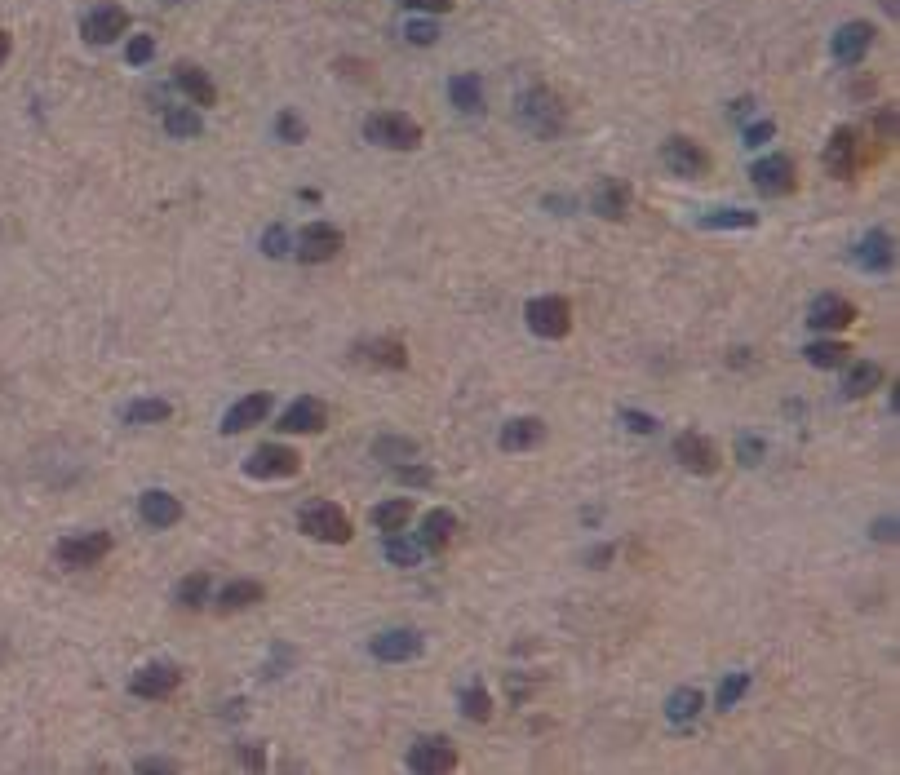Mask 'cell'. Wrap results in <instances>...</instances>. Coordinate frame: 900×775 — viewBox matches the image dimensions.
Masks as SVG:
<instances>
[{
  "mask_svg": "<svg viewBox=\"0 0 900 775\" xmlns=\"http://www.w3.org/2000/svg\"><path fill=\"white\" fill-rule=\"evenodd\" d=\"M515 111H519V124H524L533 138H559V133L568 129L564 98H559L555 89H546V85H533V89L519 93Z\"/></svg>",
  "mask_w": 900,
  "mask_h": 775,
  "instance_id": "6da1fadb",
  "label": "cell"
},
{
  "mask_svg": "<svg viewBox=\"0 0 900 775\" xmlns=\"http://www.w3.org/2000/svg\"><path fill=\"white\" fill-rule=\"evenodd\" d=\"M364 142L382 151H417L422 147V124L404 111H377L364 120Z\"/></svg>",
  "mask_w": 900,
  "mask_h": 775,
  "instance_id": "7a4b0ae2",
  "label": "cell"
},
{
  "mask_svg": "<svg viewBox=\"0 0 900 775\" xmlns=\"http://www.w3.org/2000/svg\"><path fill=\"white\" fill-rule=\"evenodd\" d=\"M298 527H302V536H311V541H324V545H346L355 536V527H351V519H346V510H342V505H333V501L302 505Z\"/></svg>",
  "mask_w": 900,
  "mask_h": 775,
  "instance_id": "3957f363",
  "label": "cell"
},
{
  "mask_svg": "<svg viewBox=\"0 0 900 775\" xmlns=\"http://www.w3.org/2000/svg\"><path fill=\"white\" fill-rule=\"evenodd\" d=\"M524 319H528V328L546 341H564L572 333V306H568V297H559V293L533 297V302L524 306Z\"/></svg>",
  "mask_w": 900,
  "mask_h": 775,
  "instance_id": "277c9868",
  "label": "cell"
},
{
  "mask_svg": "<svg viewBox=\"0 0 900 775\" xmlns=\"http://www.w3.org/2000/svg\"><path fill=\"white\" fill-rule=\"evenodd\" d=\"M368 651H373V660H382V665H404V660L422 656L426 638H422V629H413V625H395V629H382V634L368 638Z\"/></svg>",
  "mask_w": 900,
  "mask_h": 775,
  "instance_id": "5b68a950",
  "label": "cell"
},
{
  "mask_svg": "<svg viewBox=\"0 0 900 775\" xmlns=\"http://www.w3.org/2000/svg\"><path fill=\"white\" fill-rule=\"evenodd\" d=\"M342 244H346V235L337 231V226L311 222V226H302V231L293 235V257L306 262V266H320V262H333V257L342 253Z\"/></svg>",
  "mask_w": 900,
  "mask_h": 775,
  "instance_id": "8992f818",
  "label": "cell"
},
{
  "mask_svg": "<svg viewBox=\"0 0 900 775\" xmlns=\"http://www.w3.org/2000/svg\"><path fill=\"white\" fill-rule=\"evenodd\" d=\"M244 474H249V479H293V474H302V457L289 443H262V448H253V457L244 461Z\"/></svg>",
  "mask_w": 900,
  "mask_h": 775,
  "instance_id": "52a82bcc",
  "label": "cell"
},
{
  "mask_svg": "<svg viewBox=\"0 0 900 775\" xmlns=\"http://www.w3.org/2000/svg\"><path fill=\"white\" fill-rule=\"evenodd\" d=\"M661 164H666L674 178L697 182V178L710 173V151H705L701 142H692V138H670L666 147H661Z\"/></svg>",
  "mask_w": 900,
  "mask_h": 775,
  "instance_id": "ba28073f",
  "label": "cell"
},
{
  "mask_svg": "<svg viewBox=\"0 0 900 775\" xmlns=\"http://www.w3.org/2000/svg\"><path fill=\"white\" fill-rule=\"evenodd\" d=\"M408 771L417 775H448L457 771V744L444 736H426L408 749Z\"/></svg>",
  "mask_w": 900,
  "mask_h": 775,
  "instance_id": "9c48e42d",
  "label": "cell"
},
{
  "mask_svg": "<svg viewBox=\"0 0 900 775\" xmlns=\"http://www.w3.org/2000/svg\"><path fill=\"white\" fill-rule=\"evenodd\" d=\"M750 182L776 200V195H790L799 186V169H794L790 155H763V160L750 164Z\"/></svg>",
  "mask_w": 900,
  "mask_h": 775,
  "instance_id": "30bf717a",
  "label": "cell"
},
{
  "mask_svg": "<svg viewBox=\"0 0 900 775\" xmlns=\"http://www.w3.org/2000/svg\"><path fill=\"white\" fill-rule=\"evenodd\" d=\"M182 687V669L173 660H156V665H142L134 678H129V691L138 700H169L173 691Z\"/></svg>",
  "mask_w": 900,
  "mask_h": 775,
  "instance_id": "8fae6325",
  "label": "cell"
},
{
  "mask_svg": "<svg viewBox=\"0 0 900 775\" xmlns=\"http://www.w3.org/2000/svg\"><path fill=\"white\" fill-rule=\"evenodd\" d=\"M58 563L63 567H98L102 558L111 554V532H80V536H67L58 541Z\"/></svg>",
  "mask_w": 900,
  "mask_h": 775,
  "instance_id": "7c38bea8",
  "label": "cell"
},
{
  "mask_svg": "<svg viewBox=\"0 0 900 775\" xmlns=\"http://www.w3.org/2000/svg\"><path fill=\"white\" fill-rule=\"evenodd\" d=\"M674 461H679L683 470H692V474H714V470H719V448H714L710 434L683 430L679 439H674Z\"/></svg>",
  "mask_w": 900,
  "mask_h": 775,
  "instance_id": "4fadbf2b",
  "label": "cell"
},
{
  "mask_svg": "<svg viewBox=\"0 0 900 775\" xmlns=\"http://www.w3.org/2000/svg\"><path fill=\"white\" fill-rule=\"evenodd\" d=\"M129 9L125 5H98L85 14V23H80V36L89 40V45H111V40H120L129 31Z\"/></svg>",
  "mask_w": 900,
  "mask_h": 775,
  "instance_id": "5bb4252c",
  "label": "cell"
},
{
  "mask_svg": "<svg viewBox=\"0 0 900 775\" xmlns=\"http://www.w3.org/2000/svg\"><path fill=\"white\" fill-rule=\"evenodd\" d=\"M351 359H355V364H373V368H386V372H400V368H408V346H404L400 337L355 341Z\"/></svg>",
  "mask_w": 900,
  "mask_h": 775,
  "instance_id": "9a60e30c",
  "label": "cell"
},
{
  "mask_svg": "<svg viewBox=\"0 0 900 775\" xmlns=\"http://www.w3.org/2000/svg\"><path fill=\"white\" fill-rule=\"evenodd\" d=\"M856 129L852 124H838V129L830 133V142H825V169H830V178L838 182H852L856 178Z\"/></svg>",
  "mask_w": 900,
  "mask_h": 775,
  "instance_id": "2e32d148",
  "label": "cell"
},
{
  "mask_svg": "<svg viewBox=\"0 0 900 775\" xmlns=\"http://www.w3.org/2000/svg\"><path fill=\"white\" fill-rule=\"evenodd\" d=\"M807 324H812L816 333H843V328L856 324V306L838 293H825L812 302V310H807Z\"/></svg>",
  "mask_w": 900,
  "mask_h": 775,
  "instance_id": "e0dca14e",
  "label": "cell"
},
{
  "mask_svg": "<svg viewBox=\"0 0 900 775\" xmlns=\"http://www.w3.org/2000/svg\"><path fill=\"white\" fill-rule=\"evenodd\" d=\"M852 262L869 275H887L896 266V240L887 231H869L865 240L852 248Z\"/></svg>",
  "mask_w": 900,
  "mask_h": 775,
  "instance_id": "ac0fdd59",
  "label": "cell"
},
{
  "mask_svg": "<svg viewBox=\"0 0 900 775\" xmlns=\"http://www.w3.org/2000/svg\"><path fill=\"white\" fill-rule=\"evenodd\" d=\"M869 45H874V23H843L830 36V49H834V58L843 62V67H856L865 54H869Z\"/></svg>",
  "mask_w": 900,
  "mask_h": 775,
  "instance_id": "d6986e66",
  "label": "cell"
},
{
  "mask_svg": "<svg viewBox=\"0 0 900 775\" xmlns=\"http://www.w3.org/2000/svg\"><path fill=\"white\" fill-rule=\"evenodd\" d=\"M590 213L603 217V222H626L630 217V186L621 178H603L595 191H590Z\"/></svg>",
  "mask_w": 900,
  "mask_h": 775,
  "instance_id": "ffe728a7",
  "label": "cell"
},
{
  "mask_svg": "<svg viewBox=\"0 0 900 775\" xmlns=\"http://www.w3.org/2000/svg\"><path fill=\"white\" fill-rule=\"evenodd\" d=\"M267 412H271V395H267V390H253V395L235 399L227 408V417H222V434H244V430L262 426Z\"/></svg>",
  "mask_w": 900,
  "mask_h": 775,
  "instance_id": "44dd1931",
  "label": "cell"
},
{
  "mask_svg": "<svg viewBox=\"0 0 900 775\" xmlns=\"http://www.w3.org/2000/svg\"><path fill=\"white\" fill-rule=\"evenodd\" d=\"M457 532H462V519H457L453 510H431V514H422L417 545H422L426 554H439V550H448V545L457 541Z\"/></svg>",
  "mask_w": 900,
  "mask_h": 775,
  "instance_id": "7402d4cb",
  "label": "cell"
},
{
  "mask_svg": "<svg viewBox=\"0 0 900 775\" xmlns=\"http://www.w3.org/2000/svg\"><path fill=\"white\" fill-rule=\"evenodd\" d=\"M324 426H329V408H324L320 399H311V395L293 399L289 408H284V417H280V430H289V434H320Z\"/></svg>",
  "mask_w": 900,
  "mask_h": 775,
  "instance_id": "603a6c76",
  "label": "cell"
},
{
  "mask_svg": "<svg viewBox=\"0 0 900 775\" xmlns=\"http://www.w3.org/2000/svg\"><path fill=\"white\" fill-rule=\"evenodd\" d=\"M173 85H178L182 98H187L191 107H200V111L218 102V85L204 76V67H196V62H178V67H173Z\"/></svg>",
  "mask_w": 900,
  "mask_h": 775,
  "instance_id": "cb8c5ba5",
  "label": "cell"
},
{
  "mask_svg": "<svg viewBox=\"0 0 900 775\" xmlns=\"http://www.w3.org/2000/svg\"><path fill=\"white\" fill-rule=\"evenodd\" d=\"M138 514L147 519V527H156V532H165V527H173L182 519V501L173 492H165V488H151V492H142V501H138Z\"/></svg>",
  "mask_w": 900,
  "mask_h": 775,
  "instance_id": "d4e9b609",
  "label": "cell"
},
{
  "mask_svg": "<svg viewBox=\"0 0 900 775\" xmlns=\"http://www.w3.org/2000/svg\"><path fill=\"white\" fill-rule=\"evenodd\" d=\"M541 439H546V421L541 417H510L497 434L501 452H528V448H537Z\"/></svg>",
  "mask_w": 900,
  "mask_h": 775,
  "instance_id": "484cf974",
  "label": "cell"
},
{
  "mask_svg": "<svg viewBox=\"0 0 900 775\" xmlns=\"http://www.w3.org/2000/svg\"><path fill=\"white\" fill-rule=\"evenodd\" d=\"M262 598H267V585L240 576V581H227L213 594V607H218V612H244V607H258Z\"/></svg>",
  "mask_w": 900,
  "mask_h": 775,
  "instance_id": "4316f807",
  "label": "cell"
},
{
  "mask_svg": "<svg viewBox=\"0 0 900 775\" xmlns=\"http://www.w3.org/2000/svg\"><path fill=\"white\" fill-rule=\"evenodd\" d=\"M448 102H453L462 116H484V80L475 76V71H462V76L448 80Z\"/></svg>",
  "mask_w": 900,
  "mask_h": 775,
  "instance_id": "83f0119b",
  "label": "cell"
},
{
  "mask_svg": "<svg viewBox=\"0 0 900 775\" xmlns=\"http://www.w3.org/2000/svg\"><path fill=\"white\" fill-rule=\"evenodd\" d=\"M697 226H705V231H750V226H759V213L736 209V204H719V209L701 213Z\"/></svg>",
  "mask_w": 900,
  "mask_h": 775,
  "instance_id": "f1b7e54d",
  "label": "cell"
},
{
  "mask_svg": "<svg viewBox=\"0 0 900 775\" xmlns=\"http://www.w3.org/2000/svg\"><path fill=\"white\" fill-rule=\"evenodd\" d=\"M701 709H705V696H701L697 687H679L666 700V718L674 722V727H692V722L701 718Z\"/></svg>",
  "mask_w": 900,
  "mask_h": 775,
  "instance_id": "f546056e",
  "label": "cell"
},
{
  "mask_svg": "<svg viewBox=\"0 0 900 775\" xmlns=\"http://www.w3.org/2000/svg\"><path fill=\"white\" fill-rule=\"evenodd\" d=\"M883 381H887V372L878 364H856V368H847L843 395L847 399H865V395H874V390H883Z\"/></svg>",
  "mask_w": 900,
  "mask_h": 775,
  "instance_id": "4dcf8cb0",
  "label": "cell"
},
{
  "mask_svg": "<svg viewBox=\"0 0 900 775\" xmlns=\"http://www.w3.org/2000/svg\"><path fill=\"white\" fill-rule=\"evenodd\" d=\"M173 598H178V607H187V612H200L204 603H213V576L209 572H191L187 581L173 589Z\"/></svg>",
  "mask_w": 900,
  "mask_h": 775,
  "instance_id": "1f68e13d",
  "label": "cell"
},
{
  "mask_svg": "<svg viewBox=\"0 0 900 775\" xmlns=\"http://www.w3.org/2000/svg\"><path fill=\"white\" fill-rule=\"evenodd\" d=\"M165 133L169 138H200L204 133V116H200V107H165Z\"/></svg>",
  "mask_w": 900,
  "mask_h": 775,
  "instance_id": "d6a6232c",
  "label": "cell"
},
{
  "mask_svg": "<svg viewBox=\"0 0 900 775\" xmlns=\"http://www.w3.org/2000/svg\"><path fill=\"white\" fill-rule=\"evenodd\" d=\"M408 519H413V501H408V496H391V501L373 505V527H377V532H404Z\"/></svg>",
  "mask_w": 900,
  "mask_h": 775,
  "instance_id": "836d02e7",
  "label": "cell"
},
{
  "mask_svg": "<svg viewBox=\"0 0 900 775\" xmlns=\"http://www.w3.org/2000/svg\"><path fill=\"white\" fill-rule=\"evenodd\" d=\"M173 417L169 399H134L125 408V426H160V421Z\"/></svg>",
  "mask_w": 900,
  "mask_h": 775,
  "instance_id": "e575fe53",
  "label": "cell"
},
{
  "mask_svg": "<svg viewBox=\"0 0 900 775\" xmlns=\"http://www.w3.org/2000/svg\"><path fill=\"white\" fill-rule=\"evenodd\" d=\"M382 554L391 558L395 567H417L426 550L417 541H408V536H400V532H382Z\"/></svg>",
  "mask_w": 900,
  "mask_h": 775,
  "instance_id": "d590c367",
  "label": "cell"
},
{
  "mask_svg": "<svg viewBox=\"0 0 900 775\" xmlns=\"http://www.w3.org/2000/svg\"><path fill=\"white\" fill-rule=\"evenodd\" d=\"M847 355H852V346H847V341H812V346L803 350V359L812 368H843Z\"/></svg>",
  "mask_w": 900,
  "mask_h": 775,
  "instance_id": "8d00e7d4",
  "label": "cell"
},
{
  "mask_svg": "<svg viewBox=\"0 0 900 775\" xmlns=\"http://www.w3.org/2000/svg\"><path fill=\"white\" fill-rule=\"evenodd\" d=\"M373 457L377 461H413L417 457V439H408V434H382V439L373 443Z\"/></svg>",
  "mask_w": 900,
  "mask_h": 775,
  "instance_id": "74e56055",
  "label": "cell"
},
{
  "mask_svg": "<svg viewBox=\"0 0 900 775\" xmlns=\"http://www.w3.org/2000/svg\"><path fill=\"white\" fill-rule=\"evenodd\" d=\"M745 696H750V674H728L714 691V709H736Z\"/></svg>",
  "mask_w": 900,
  "mask_h": 775,
  "instance_id": "f35d334b",
  "label": "cell"
},
{
  "mask_svg": "<svg viewBox=\"0 0 900 775\" xmlns=\"http://www.w3.org/2000/svg\"><path fill=\"white\" fill-rule=\"evenodd\" d=\"M462 713H466L470 722H488V718H493V696H488L484 687L462 691Z\"/></svg>",
  "mask_w": 900,
  "mask_h": 775,
  "instance_id": "ab89813d",
  "label": "cell"
},
{
  "mask_svg": "<svg viewBox=\"0 0 900 775\" xmlns=\"http://www.w3.org/2000/svg\"><path fill=\"white\" fill-rule=\"evenodd\" d=\"M262 253L267 257H289L293 253V231L289 226H267V231H262Z\"/></svg>",
  "mask_w": 900,
  "mask_h": 775,
  "instance_id": "60d3db41",
  "label": "cell"
},
{
  "mask_svg": "<svg viewBox=\"0 0 900 775\" xmlns=\"http://www.w3.org/2000/svg\"><path fill=\"white\" fill-rule=\"evenodd\" d=\"M395 483H404V488H431L435 470H431V465H408V461H400V465H395Z\"/></svg>",
  "mask_w": 900,
  "mask_h": 775,
  "instance_id": "b9f144b4",
  "label": "cell"
},
{
  "mask_svg": "<svg viewBox=\"0 0 900 775\" xmlns=\"http://www.w3.org/2000/svg\"><path fill=\"white\" fill-rule=\"evenodd\" d=\"M275 138L280 142H306V124H302L298 111H280V116H275Z\"/></svg>",
  "mask_w": 900,
  "mask_h": 775,
  "instance_id": "7bdbcfd3",
  "label": "cell"
},
{
  "mask_svg": "<svg viewBox=\"0 0 900 775\" xmlns=\"http://www.w3.org/2000/svg\"><path fill=\"white\" fill-rule=\"evenodd\" d=\"M404 36H408V45H417V49H431L435 40H439V27L431 23V18H413V23L404 27Z\"/></svg>",
  "mask_w": 900,
  "mask_h": 775,
  "instance_id": "ee69618b",
  "label": "cell"
},
{
  "mask_svg": "<svg viewBox=\"0 0 900 775\" xmlns=\"http://www.w3.org/2000/svg\"><path fill=\"white\" fill-rule=\"evenodd\" d=\"M151 58H156V40H151V36H134V40H129V49H125L129 67H147Z\"/></svg>",
  "mask_w": 900,
  "mask_h": 775,
  "instance_id": "f6af8a7d",
  "label": "cell"
},
{
  "mask_svg": "<svg viewBox=\"0 0 900 775\" xmlns=\"http://www.w3.org/2000/svg\"><path fill=\"white\" fill-rule=\"evenodd\" d=\"M763 452H767V443L759 439V434H741V439H736V457H741V465H759L763 461Z\"/></svg>",
  "mask_w": 900,
  "mask_h": 775,
  "instance_id": "bcb514c9",
  "label": "cell"
},
{
  "mask_svg": "<svg viewBox=\"0 0 900 775\" xmlns=\"http://www.w3.org/2000/svg\"><path fill=\"white\" fill-rule=\"evenodd\" d=\"M874 133H878V142H883V147H892L896 142V107H883L874 116Z\"/></svg>",
  "mask_w": 900,
  "mask_h": 775,
  "instance_id": "7dc6e473",
  "label": "cell"
},
{
  "mask_svg": "<svg viewBox=\"0 0 900 775\" xmlns=\"http://www.w3.org/2000/svg\"><path fill=\"white\" fill-rule=\"evenodd\" d=\"M776 138V124L772 120H759V124H745V147H763V142Z\"/></svg>",
  "mask_w": 900,
  "mask_h": 775,
  "instance_id": "c3c4849f",
  "label": "cell"
},
{
  "mask_svg": "<svg viewBox=\"0 0 900 775\" xmlns=\"http://www.w3.org/2000/svg\"><path fill=\"white\" fill-rule=\"evenodd\" d=\"M621 421H626L630 434H657V417H648V412H621Z\"/></svg>",
  "mask_w": 900,
  "mask_h": 775,
  "instance_id": "681fc988",
  "label": "cell"
},
{
  "mask_svg": "<svg viewBox=\"0 0 900 775\" xmlns=\"http://www.w3.org/2000/svg\"><path fill=\"white\" fill-rule=\"evenodd\" d=\"M408 9H417V14H448L453 9V0H404Z\"/></svg>",
  "mask_w": 900,
  "mask_h": 775,
  "instance_id": "f907efd6",
  "label": "cell"
},
{
  "mask_svg": "<svg viewBox=\"0 0 900 775\" xmlns=\"http://www.w3.org/2000/svg\"><path fill=\"white\" fill-rule=\"evenodd\" d=\"M134 771H178V762H169V758H138Z\"/></svg>",
  "mask_w": 900,
  "mask_h": 775,
  "instance_id": "816d5d0a",
  "label": "cell"
},
{
  "mask_svg": "<svg viewBox=\"0 0 900 775\" xmlns=\"http://www.w3.org/2000/svg\"><path fill=\"white\" fill-rule=\"evenodd\" d=\"M240 762H244V767H267V753H262L258 744H244V749H240Z\"/></svg>",
  "mask_w": 900,
  "mask_h": 775,
  "instance_id": "f5cc1de1",
  "label": "cell"
},
{
  "mask_svg": "<svg viewBox=\"0 0 900 775\" xmlns=\"http://www.w3.org/2000/svg\"><path fill=\"white\" fill-rule=\"evenodd\" d=\"M896 527H900L896 514H892V519H878L874 523V541H896Z\"/></svg>",
  "mask_w": 900,
  "mask_h": 775,
  "instance_id": "db71d44e",
  "label": "cell"
},
{
  "mask_svg": "<svg viewBox=\"0 0 900 775\" xmlns=\"http://www.w3.org/2000/svg\"><path fill=\"white\" fill-rule=\"evenodd\" d=\"M750 111H754V98H736L732 102V120H745Z\"/></svg>",
  "mask_w": 900,
  "mask_h": 775,
  "instance_id": "11a10c76",
  "label": "cell"
},
{
  "mask_svg": "<svg viewBox=\"0 0 900 775\" xmlns=\"http://www.w3.org/2000/svg\"><path fill=\"white\" fill-rule=\"evenodd\" d=\"M586 563H612V545H599V550H590Z\"/></svg>",
  "mask_w": 900,
  "mask_h": 775,
  "instance_id": "9f6ffc18",
  "label": "cell"
},
{
  "mask_svg": "<svg viewBox=\"0 0 900 775\" xmlns=\"http://www.w3.org/2000/svg\"><path fill=\"white\" fill-rule=\"evenodd\" d=\"M9 49H14V40H9V31H0V62L9 58Z\"/></svg>",
  "mask_w": 900,
  "mask_h": 775,
  "instance_id": "6f0895ef",
  "label": "cell"
},
{
  "mask_svg": "<svg viewBox=\"0 0 900 775\" xmlns=\"http://www.w3.org/2000/svg\"><path fill=\"white\" fill-rule=\"evenodd\" d=\"M878 5H883V9H887V14H892V18H896V0H878Z\"/></svg>",
  "mask_w": 900,
  "mask_h": 775,
  "instance_id": "680465c9",
  "label": "cell"
},
{
  "mask_svg": "<svg viewBox=\"0 0 900 775\" xmlns=\"http://www.w3.org/2000/svg\"><path fill=\"white\" fill-rule=\"evenodd\" d=\"M165 5H187V0H165Z\"/></svg>",
  "mask_w": 900,
  "mask_h": 775,
  "instance_id": "91938a15",
  "label": "cell"
}]
</instances>
